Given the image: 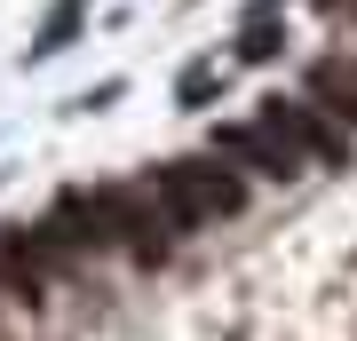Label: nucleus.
<instances>
[{
	"instance_id": "f257e3e1",
	"label": "nucleus",
	"mask_w": 357,
	"mask_h": 341,
	"mask_svg": "<svg viewBox=\"0 0 357 341\" xmlns=\"http://www.w3.org/2000/svg\"><path fill=\"white\" fill-rule=\"evenodd\" d=\"M151 190H159L167 206H175V222H183V230H206V222H230V215H246V175H238V167H230L222 151L151 167Z\"/></svg>"
},
{
	"instance_id": "f03ea898",
	"label": "nucleus",
	"mask_w": 357,
	"mask_h": 341,
	"mask_svg": "<svg viewBox=\"0 0 357 341\" xmlns=\"http://www.w3.org/2000/svg\"><path fill=\"white\" fill-rule=\"evenodd\" d=\"M64 270H72V254H64V238H56L48 222L40 230H0V294L40 302L48 278H64Z\"/></svg>"
},
{
	"instance_id": "7ed1b4c3",
	"label": "nucleus",
	"mask_w": 357,
	"mask_h": 341,
	"mask_svg": "<svg viewBox=\"0 0 357 341\" xmlns=\"http://www.w3.org/2000/svg\"><path fill=\"white\" fill-rule=\"evenodd\" d=\"M215 151H222L230 167H238L246 183H255V175H262V183H294V175L310 167V159L294 151V143H286V135H278V127H270L262 112L246 119V127H215Z\"/></svg>"
},
{
	"instance_id": "20e7f679",
	"label": "nucleus",
	"mask_w": 357,
	"mask_h": 341,
	"mask_svg": "<svg viewBox=\"0 0 357 341\" xmlns=\"http://www.w3.org/2000/svg\"><path fill=\"white\" fill-rule=\"evenodd\" d=\"M262 119L278 127V135H286L302 159H349V127L333 119V112H318L310 96H302V103H286V96H278V103H262Z\"/></svg>"
},
{
	"instance_id": "39448f33",
	"label": "nucleus",
	"mask_w": 357,
	"mask_h": 341,
	"mask_svg": "<svg viewBox=\"0 0 357 341\" xmlns=\"http://www.w3.org/2000/svg\"><path fill=\"white\" fill-rule=\"evenodd\" d=\"M310 103L333 112V119L357 135V56H349V63H318V72H310Z\"/></svg>"
}]
</instances>
